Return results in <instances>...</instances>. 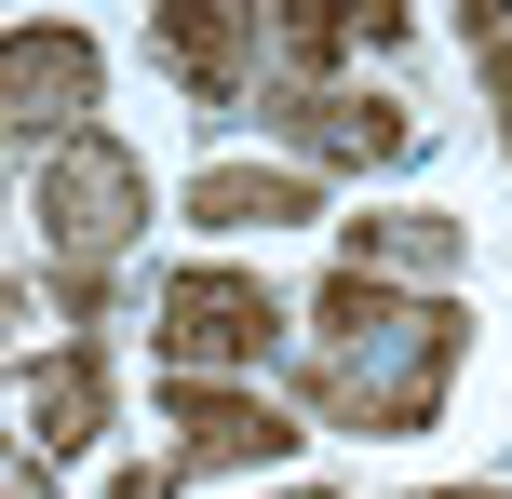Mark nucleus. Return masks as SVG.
<instances>
[{
    "mask_svg": "<svg viewBox=\"0 0 512 499\" xmlns=\"http://www.w3.org/2000/svg\"><path fill=\"white\" fill-rule=\"evenodd\" d=\"M270 41H283V68H337V54H351V27H337V14H283Z\"/></svg>",
    "mask_w": 512,
    "mask_h": 499,
    "instance_id": "11",
    "label": "nucleus"
},
{
    "mask_svg": "<svg viewBox=\"0 0 512 499\" xmlns=\"http://www.w3.org/2000/svg\"><path fill=\"white\" fill-rule=\"evenodd\" d=\"M108 499H162V473H122V486H108Z\"/></svg>",
    "mask_w": 512,
    "mask_h": 499,
    "instance_id": "12",
    "label": "nucleus"
},
{
    "mask_svg": "<svg viewBox=\"0 0 512 499\" xmlns=\"http://www.w3.org/2000/svg\"><path fill=\"white\" fill-rule=\"evenodd\" d=\"M135 216H149V162L122 149V135H68V149H41V243L68 257V284L95 297V270L135 243Z\"/></svg>",
    "mask_w": 512,
    "mask_h": 499,
    "instance_id": "2",
    "label": "nucleus"
},
{
    "mask_svg": "<svg viewBox=\"0 0 512 499\" xmlns=\"http://www.w3.org/2000/svg\"><path fill=\"white\" fill-rule=\"evenodd\" d=\"M297 499H310V486H297Z\"/></svg>",
    "mask_w": 512,
    "mask_h": 499,
    "instance_id": "16",
    "label": "nucleus"
},
{
    "mask_svg": "<svg viewBox=\"0 0 512 499\" xmlns=\"http://www.w3.org/2000/svg\"><path fill=\"white\" fill-rule=\"evenodd\" d=\"M459 351H472L459 297H405V284L337 270L324 311H310V405H324L337 432H432Z\"/></svg>",
    "mask_w": 512,
    "mask_h": 499,
    "instance_id": "1",
    "label": "nucleus"
},
{
    "mask_svg": "<svg viewBox=\"0 0 512 499\" xmlns=\"http://www.w3.org/2000/svg\"><path fill=\"white\" fill-rule=\"evenodd\" d=\"M149 54L189 81V108H256V14H203V0H162Z\"/></svg>",
    "mask_w": 512,
    "mask_h": 499,
    "instance_id": "7",
    "label": "nucleus"
},
{
    "mask_svg": "<svg viewBox=\"0 0 512 499\" xmlns=\"http://www.w3.org/2000/svg\"><path fill=\"white\" fill-rule=\"evenodd\" d=\"M14 499H41V459H14Z\"/></svg>",
    "mask_w": 512,
    "mask_h": 499,
    "instance_id": "13",
    "label": "nucleus"
},
{
    "mask_svg": "<svg viewBox=\"0 0 512 499\" xmlns=\"http://www.w3.org/2000/svg\"><path fill=\"white\" fill-rule=\"evenodd\" d=\"M432 499H499V486H432Z\"/></svg>",
    "mask_w": 512,
    "mask_h": 499,
    "instance_id": "14",
    "label": "nucleus"
},
{
    "mask_svg": "<svg viewBox=\"0 0 512 499\" xmlns=\"http://www.w3.org/2000/svg\"><path fill=\"white\" fill-rule=\"evenodd\" d=\"M499 149H512V108H499Z\"/></svg>",
    "mask_w": 512,
    "mask_h": 499,
    "instance_id": "15",
    "label": "nucleus"
},
{
    "mask_svg": "<svg viewBox=\"0 0 512 499\" xmlns=\"http://www.w3.org/2000/svg\"><path fill=\"white\" fill-rule=\"evenodd\" d=\"M364 284H445L459 270V216H351V257Z\"/></svg>",
    "mask_w": 512,
    "mask_h": 499,
    "instance_id": "9",
    "label": "nucleus"
},
{
    "mask_svg": "<svg viewBox=\"0 0 512 499\" xmlns=\"http://www.w3.org/2000/svg\"><path fill=\"white\" fill-rule=\"evenodd\" d=\"M27 432H41V459L108 432V338H68L54 365H27Z\"/></svg>",
    "mask_w": 512,
    "mask_h": 499,
    "instance_id": "8",
    "label": "nucleus"
},
{
    "mask_svg": "<svg viewBox=\"0 0 512 499\" xmlns=\"http://www.w3.org/2000/svg\"><path fill=\"white\" fill-rule=\"evenodd\" d=\"M162 365L176 378H216V365H270L283 351V297L256 284V270H176L162 284Z\"/></svg>",
    "mask_w": 512,
    "mask_h": 499,
    "instance_id": "3",
    "label": "nucleus"
},
{
    "mask_svg": "<svg viewBox=\"0 0 512 499\" xmlns=\"http://www.w3.org/2000/svg\"><path fill=\"white\" fill-rule=\"evenodd\" d=\"M0 95H14V135H95V41L81 27H14L0 41Z\"/></svg>",
    "mask_w": 512,
    "mask_h": 499,
    "instance_id": "6",
    "label": "nucleus"
},
{
    "mask_svg": "<svg viewBox=\"0 0 512 499\" xmlns=\"http://www.w3.org/2000/svg\"><path fill=\"white\" fill-rule=\"evenodd\" d=\"M162 419H176V459H189V473H243V459L270 473V459H297V419H283L256 378H176Z\"/></svg>",
    "mask_w": 512,
    "mask_h": 499,
    "instance_id": "5",
    "label": "nucleus"
},
{
    "mask_svg": "<svg viewBox=\"0 0 512 499\" xmlns=\"http://www.w3.org/2000/svg\"><path fill=\"white\" fill-rule=\"evenodd\" d=\"M189 216H203V230H283V216H310V176H256V162H216V176L189 189Z\"/></svg>",
    "mask_w": 512,
    "mask_h": 499,
    "instance_id": "10",
    "label": "nucleus"
},
{
    "mask_svg": "<svg viewBox=\"0 0 512 499\" xmlns=\"http://www.w3.org/2000/svg\"><path fill=\"white\" fill-rule=\"evenodd\" d=\"M256 122H270L283 149H310V162H405L418 149L405 108H391V95H351V81H270Z\"/></svg>",
    "mask_w": 512,
    "mask_h": 499,
    "instance_id": "4",
    "label": "nucleus"
}]
</instances>
